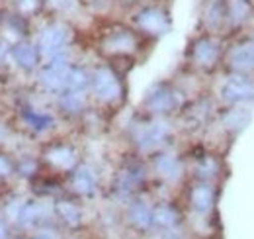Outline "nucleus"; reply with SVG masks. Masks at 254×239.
<instances>
[{"label":"nucleus","mask_w":254,"mask_h":239,"mask_svg":"<svg viewBox=\"0 0 254 239\" xmlns=\"http://www.w3.org/2000/svg\"><path fill=\"white\" fill-rule=\"evenodd\" d=\"M211 53H213V47H211L209 39H199L197 45H195V59L199 63H205L211 57Z\"/></svg>","instance_id":"obj_13"},{"label":"nucleus","mask_w":254,"mask_h":239,"mask_svg":"<svg viewBox=\"0 0 254 239\" xmlns=\"http://www.w3.org/2000/svg\"><path fill=\"white\" fill-rule=\"evenodd\" d=\"M35 239H47V238H35Z\"/></svg>","instance_id":"obj_19"},{"label":"nucleus","mask_w":254,"mask_h":239,"mask_svg":"<svg viewBox=\"0 0 254 239\" xmlns=\"http://www.w3.org/2000/svg\"><path fill=\"white\" fill-rule=\"evenodd\" d=\"M45 157H47V161H49L51 165H55V167H59V169H68V167H72L74 161H76L74 151L70 149L68 145H55V147H49V151L45 153Z\"/></svg>","instance_id":"obj_7"},{"label":"nucleus","mask_w":254,"mask_h":239,"mask_svg":"<svg viewBox=\"0 0 254 239\" xmlns=\"http://www.w3.org/2000/svg\"><path fill=\"white\" fill-rule=\"evenodd\" d=\"M45 0H12V8H14V14L30 20L33 16H37L43 8Z\"/></svg>","instance_id":"obj_8"},{"label":"nucleus","mask_w":254,"mask_h":239,"mask_svg":"<svg viewBox=\"0 0 254 239\" xmlns=\"http://www.w3.org/2000/svg\"><path fill=\"white\" fill-rule=\"evenodd\" d=\"M6 234H8V228H6V224L0 220V239L6 238Z\"/></svg>","instance_id":"obj_18"},{"label":"nucleus","mask_w":254,"mask_h":239,"mask_svg":"<svg viewBox=\"0 0 254 239\" xmlns=\"http://www.w3.org/2000/svg\"><path fill=\"white\" fill-rule=\"evenodd\" d=\"M14 171H16V165H14L12 157L6 153H0V179H8Z\"/></svg>","instance_id":"obj_14"},{"label":"nucleus","mask_w":254,"mask_h":239,"mask_svg":"<svg viewBox=\"0 0 254 239\" xmlns=\"http://www.w3.org/2000/svg\"><path fill=\"white\" fill-rule=\"evenodd\" d=\"M74 186L80 190V192H88V190H92V186H94V179H92V175L86 171V169H78L76 173H74Z\"/></svg>","instance_id":"obj_11"},{"label":"nucleus","mask_w":254,"mask_h":239,"mask_svg":"<svg viewBox=\"0 0 254 239\" xmlns=\"http://www.w3.org/2000/svg\"><path fill=\"white\" fill-rule=\"evenodd\" d=\"M12 61V43L6 37H0V67H6Z\"/></svg>","instance_id":"obj_15"},{"label":"nucleus","mask_w":254,"mask_h":239,"mask_svg":"<svg viewBox=\"0 0 254 239\" xmlns=\"http://www.w3.org/2000/svg\"><path fill=\"white\" fill-rule=\"evenodd\" d=\"M68 39V28L61 22H49L37 35V51L47 59L59 57Z\"/></svg>","instance_id":"obj_1"},{"label":"nucleus","mask_w":254,"mask_h":239,"mask_svg":"<svg viewBox=\"0 0 254 239\" xmlns=\"http://www.w3.org/2000/svg\"><path fill=\"white\" fill-rule=\"evenodd\" d=\"M12 61L22 71H33L39 61L37 45L30 43L28 39H18L16 43H12Z\"/></svg>","instance_id":"obj_4"},{"label":"nucleus","mask_w":254,"mask_h":239,"mask_svg":"<svg viewBox=\"0 0 254 239\" xmlns=\"http://www.w3.org/2000/svg\"><path fill=\"white\" fill-rule=\"evenodd\" d=\"M149 104H151V108L157 110V112H166V110L172 106V96H170L168 90H159V92H155V94L151 96Z\"/></svg>","instance_id":"obj_10"},{"label":"nucleus","mask_w":254,"mask_h":239,"mask_svg":"<svg viewBox=\"0 0 254 239\" xmlns=\"http://www.w3.org/2000/svg\"><path fill=\"white\" fill-rule=\"evenodd\" d=\"M22 118H24V121H26L32 129H35V131H43V129H47V127L51 125V118H49L47 114L35 112L33 108H24Z\"/></svg>","instance_id":"obj_9"},{"label":"nucleus","mask_w":254,"mask_h":239,"mask_svg":"<svg viewBox=\"0 0 254 239\" xmlns=\"http://www.w3.org/2000/svg\"><path fill=\"white\" fill-rule=\"evenodd\" d=\"M135 24H137V28L143 33L160 35V33H164V31L168 30L170 20H168V14L162 8H159V6H145L143 10L137 12Z\"/></svg>","instance_id":"obj_2"},{"label":"nucleus","mask_w":254,"mask_h":239,"mask_svg":"<svg viewBox=\"0 0 254 239\" xmlns=\"http://www.w3.org/2000/svg\"><path fill=\"white\" fill-rule=\"evenodd\" d=\"M61 104H63V108H78L80 106V98H78V92H66L63 98H61Z\"/></svg>","instance_id":"obj_16"},{"label":"nucleus","mask_w":254,"mask_h":239,"mask_svg":"<svg viewBox=\"0 0 254 239\" xmlns=\"http://www.w3.org/2000/svg\"><path fill=\"white\" fill-rule=\"evenodd\" d=\"M18 171L24 177H32L33 173H35V163H33L32 159H22L20 165H18Z\"/></svg>","instance_id":"obj_17"},{"label":"nucleus","mask_w":254,"mask_h":239,"mask_svg":"<svg viewBox=\"0 0 254 239\" xmlns=\"http://www.w3.org/2000/svg\"><path fill=\"white\" fill-rule=\"evenodd\" d=\"M66 85L72 87L74 90H80L88 85V79H86V75L82 71L72 69V71H66Z\"/></svg>","instance_id":"obj_12"},{"label":"nucleus","mask_w":254,"mask_h":239,"mask_svg":"<svg viewBox=\"0 0 254 239\" xmlns=\"http://www.w3.org/2000/svg\"><path fill=\"white\" fill-rule=\"evenodd\" d=\"M0 22H2V14H0Z\"/></svg>","instance_id":"obj_20"},{"label":"nucleus","mask_w":254,"mask_h":239,"mask_svg":"<svg viewBox=\"0 0 254 239\" xmlns=\"http://www.w3.org/2000/svg\"><path fill=\"white\" fill-rule=\"evenodd\" d=\"M0 2H4V0H0Z\"/></svg>","instance_id":"obj_21"},{"label":"nucleus","mask_w":254,"mask_h":239,"mask_svg":"<svg viewBox=\"0 0 254 239\" xmlns=\"http://www.w3.org/2000/svg\"><path fill=\"white\" fill-rule=\"evenodd\" d=\"M39 81L47 90H59L63 85H66V69L59 61V57L51 59L39 73Z\"/></svg>","instance_id":"obj_6"},{"label":"nucleus","mask_w":254,"mask_h":239,"mask_svg":"<svg viewBox=\"0 0 254 239\" xmlns=\"http://www.w3.org/2000/svg\"><path fill=\"white\" fill-rule=\"evenodd\" d=\"M92 85H94L96 96L102 98V100H116L120 96V81L108 69H100L96 73L94 79H92Z\"/></svg>","instance_id":"obj_5"},{"label":"nucleus","mask_w":254,"mask_h":239,"mask_svg":"<svg viewBox=\"0 0 254 239\" xmlns=\"http://www.w3.org/2000/svg\"><path fill=\"white\" fill-rule=\"evenodd\" d=\"M137 47V35L129 28H114L104 37V49L116 55H126L135 51Z\"/></svg>","instance_id":"obj_3"}]
</instances>
